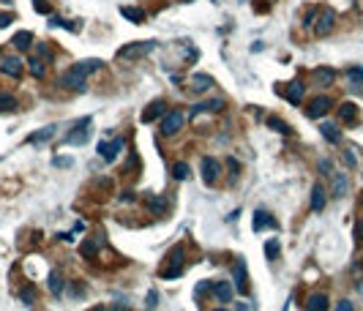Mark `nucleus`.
Wrapping results in <instances>:
<instances>
[{
  "label": "nucleus",
  "instance_id": "nucleus-1",
  "mask_svg": "<svg viewBox=\"0 0 363 311\" xmlns=\"http://www.w3.org/2000/svg\"><path fill=\"white\" fill-rule=\"evenodd\" d=\"M183 273V246H175L167 254V265L161 268V276L164 278H178Z\"/></svg>",
  "mask_w": 363,
  "mask_h": 311
},
{
  "label": "nucleus",
  "instance_id": "nucleus-2",
  "mask_svg": "<svg viewBox=\"0 0 363 311\" xmlns=\"http://www.w3.org/2000/svg\"><path fill=\"white\" fill-rule=\"evenodd\" d=\"M63 85L71 88V90H76V93H82V90L88 88V74H85L79 66H71V69L63 74Z\"/></svg>",
  "mask_w": 363,
  "mask_h": 311
},
{
  "label": "nucleus",
  "instance_id": "nucleus-3",
  "mask_svg": "<svg viewBox=\"0 0 363 311\" xmlns=\"http://www.w3.org/2000/svg\"><path fill=\"white\" fill-rule=\"evenodd\" d=\"M88 137H90V118H85V120H79V123H74V129L63 137V142L66 145H85Z\"/></svg>",
  "mask_w": 363,
  "mask_h": 311
},
{
  "label": "nucleus",
  "instance_id": "nucleus-4",
  "mask_svg": "<svg viewBox=\"0 0 363 311\" xmlns=\"http://www.w3.org/2000/svg\"><path fill=\"white\" fill-rule=\"evenodd\" d=\"M183 123H186V115H183V112H178V109L164 112V120H161V134H164V137L178 134V131L183 129Z\"/></svg>",
  "mask_w": 363,
  "mask_h": 311
},
{
  "label": "nucleus",
  "instance_id": "nucleus-5",
  "mask_svg": "<svg viewBox=\"0 0 363 311\" xmlns=\"http://www.w3.org/2000/svg\"><path fill=\"white\" fill-rule=\"evenodd\" d=\"M153 49H156V41H137V44L123 47L117 55H120V58H126V60H137V58H142V55L153 52Z\"/></svg>",
  "mask_w": 363,
  "mask_h": 311
},
{
  "label": "nucleus",
  "instance_id": "nucleus-6",
  "mask_svg": "<svg viewBox=\"0 0 363 311\" xmlns=\"http://www.w3.org/2000/svg\"><path fill=\"white\" fill-rule=\"evenodd\" d=\"M120 150H123V139H120V137H115V139H101L99 142V156L104 161H115L117 156H120Z\"/></svg>",
  "mask_w": 363,
  "mask_h": 311
},
{
  "label": "nucleus",
  "instance_id": "nucleus-7",
  "mask_svg": "<svg viewBox=\"0 0 363 311\" xmlns=\"http://www.w3.org/2000/svg\"><path fill=\"white\" fill-rule=\"evenodd\" d=\"M218 172H221V164H218L213 156H205V159H202V183H205V186H213Z\"/></svg>",
  "mask_w": 363,
  "mask_h": 311
},
{
  "label": "nucleus",
  "instance_id": "nucleus-8",
  "mask_svg": "<svg viewBox=\"0 0 363 311\" xmlns=\"http://www.w3.org/2000/svg\"><path fill=\"white\" fill-rule=\"evenodd\" d=\"M235 284H238V292H249V270H246V259L238 257V262H235Z\"/></svg>",
  "mask_w": 363,
  "mask_h": 311
},
{
  "label": "nucleus",
  "instance_id": "nucleus-9",
  "mask_svg": "<svg viewBox=\"0 0 363 311\" xmlns=\"http://www.w3.org/2000/svg\"><path fill=\"white\" fill-rule=\"evenodd\" d=\"M330 106H333V101H330L328 96H317V99L311 101V106L306 109V115H309V118H322Z\"/></svg>",
  "mask_w": 363,
  "mask_h": 311
},
{
  "label": "nucleus",
  "instance_id": "nucleus-10",
  "mask_svg": "<svg viewBox=\"0 0 363 311\" xmlns=\"http://www.w3.org/2000/svg\"><path fill=\"white\" fill-rule=\"evenodd\" d=\"M333 25H336V14L333 11H322L320 19H317V25H314V33L317 35H328L330 30H333Z\"/></svg>",
  "mask_w": 363,
  "mask_h": 311
},
{
  "label": "nucleus",
  "instance_id": "nucleus-11",
  "mask_svg": "<svg viewBox=\"0 0 363 311\" xmlns=\"http://www.w3.org/2000/svg\"><path fill=\"white\" fill-rule=\"evenodd\" d=\"M22 69H25V63L19 58H3V63H0V71L6 76H14V79L22 76Z\"/></svg>",
  "mask_w": 363,
  "mask_h": 311
},
{
  "label": "nucleus",
  "instance_id": "nucleus-12",
  "mask_svg": "<svg viewBox=\"0 0 363 311\" xmlns=\"http://www.w3.org/2000/svg\"><path fill=\"white\" fill-rule=\"evenodd\" d=\"M254 232H262V229H276L279 227V221H276V218H270V213L268 210H257L254 213Z\"/></svg>",
  "mask_w": 363,
  "mask_h": 311
},
{
  "label": "nucleus",
  "instance_id": "nucleus-13",
  "mask_svg": "<svg viewBox=\"0 0 363 311\" xmlns=\"http://www.w3.org/2000/svg\"><path fill=\"white\" fill-rule=\"evenodd\" d=\"M221 109H224V99H211V101H202V104H194L191 118H197L202 112H221Z\"/></svg>",
  "mask_w": 363,
  "mask_h": 311
},
{
  "label": "nucleus",
  "instance_id": "nucleus-14",
  "mask_svg": "<svg viewBox=\"0 0 363 311\" xmlns=\"http://www.w3.org/2000/svg\"><path fill=\"white\" fill-rule=\"evenodd\" d=\"M164 112H167V104H164V101H161V99L153 101V104H147V109L142 112V123H153V120L161 118Z\"/></svg>",
  "mask_w": 363,
  "mask_h": 311
},
{
  "label": "nucleus",
  "instance_id": "nucleus-15",
  "mask_svg": "<svg viewBox=\"0 0 363 311\" xmlns=\"http://www.w3.org/2000/svg\"><path fill=\"white\" fill-rule=\"evenodd\" d=\"M167 207H170V202H167L164 197H158V194H150V197H147V210H150L153 216H164Z\"/></svg>",
  "mask_w": 363,
  "mask_h": 311
},
{
  "label": "nucleus",
  "instance_id": "nucleus-16",
  "mask_svg": "<svg viewBox=\"0 0 363 311\" xmlns=\"http://www.w3.org/2000/svg\"><path fill=\"white\" fill-rule=\"evenodd\" d=\"M303 93H306V88L300 82H290L287 88H284V99H287L290 104H300V101H303Z\"/></svg>",
  "mask_w": 363,
  "mask_h": 311
},
{
  "label": "nucleus",
  "instance_id": "nucleus-17",
  "mask_svg": "<svg viewBox=\"0 0 363 311\" xmlns=\"http://www.w3.org/2000/svg\"><path fill=\"white\" fill-rule=\"evenodd\" d=\"M213 295L218 298V303H229V300H232V284L229 281H216L213 284Z\"/></svg>",
  "mask_w": 363,
  "mask_h": 311
},
{
  "label": "nucleus",
  "instance_id": "nucleus-18",
  "mask_svg": "<svg viewBox=\"0 0 363 311\" xmlns=\"http://www.w3.org/2000/svg\"><path fill=\"white\" fill-rule=\"evenodd\" d=\"M306 309H309V311H328V295L314 292L309 300H306Z\"/></svg>",
  "mask_w": 363,
  "mask_h": 311
},
{
  "label": "nucleus",
  "instance_id": "nucleus-19",
  "mask_svg": "<svg viewBox=\"0 0 363 311\" xmlns=\"http://www.w3.org/2000/svg\"><path fill=\"white\" fill-rule=\"evenodd\" d=\"M322 207H325V188H322L320 183H317V186L311 188V210L320 213Z\"/></svg>",
  "mask_w": 363,
  "mask_h": 311
},
{
  "label": "nucleus",
  "instance_id": "nucleus-20",
  "mask_svg": "<svg viewBox=\"0 0 363 311\" xmlns=\"http://www.w3.org/2000/svg\"><path fill=\"white\" fill-rule=\"evenodd\" d=\"M211 85H213V76L211 74H194L191 76V88L197 90V93H205Z\"/></svg>",
  "mask_w": 363,
  "mask_h": 311
},
{
  "label": "nucleus",
  "instance_id": "nucleus-21",
  "mask_svg": "<svg viewBox=\"0 0 363 311\" xmlns=\"http://www.w3.org/2000/svg\"><path fill=\"white\" fill-rule=\"evenodd\" d=\"M311 76H314V82H317V85H322V88H328V85H333V79H336V74H333L330 69H317Z\"/></svg>",
  "mask_w": 363,
  "mask_h": 311
},
{
  "label": "nucleus",
  "instance_id": "nucleus-22",
  "mask_svg": "<svg viewBox=\"0 0 363 311\" xmlns=\"http://www.w3.org/2000/svg\"><path fill=\"white\" fill-rule=\"evenodd\" d=\"M11 44L19 49V52H25V49H30V44H33V33H28V30H22V33H17L11 38Z\"/></svg>",
  "mask_w": 363,
  "mask_h": 311
},
{
  "label": "nucleus",
  "instance_id": "nucleus-23",
  "mask_svg": "<svg viewBox=\"0 0 363 311\" xmlns=\"http://www.w3.org/2000/svg\"><path fill=\"white\" fill-rule=\"evenodd\" d=\"M339 118L344 120V123H352V120L358 118V106L352 104V101H344V104L339 106Z\"/></svg>",
  "mask_w": 363,
  "mask_h": 311
},
{
  "label": "nucleus",
  "instance_id": "nucleus-24",
  "mask_svg": "<svg viewBox=\"0 0 363 311\" xmlns=\"http://www.w3.org/2000/svg\"><path fill=\"white\" fill-rule=\"evenodd\" d=\"M99 248H101V241L99 238H90V241H85L82 246H79V254H82V257H96V254H99Z\"/></svg>",
  "mask_w": 363,
  "mask_h": 311
},
{
  "label": "nucleus",
  "instance_id": "nucleus-25",
  "mask_svg": "<svg viewBox=\"0 0 363 311\" xmlns=\"http://www.w3.org/2000/svg\"><path fill=\"white\" fill-rule=\"evenodd\" d=\"M347 175L344 172H333V197H344L347 194Z\"/></svg>",
  "mask_w": 363,
  "mask_h": 311
},
{
  "label": "nucleus",
  "instance_id": "nucleus-26",
  "mask_svg": "<svg viewBox=\"0 0 363 311\" xmlns=\"http://www.w3.org/2000/svg\"><path fill=\"white\" fill-rule=\"evenodd\" d=\"M120 14H123L126 19H131V22H137V25H142V22H145V11H142V8L123 6V8H120Z\"/></svg>",
  "mask_w": 363,
  "mask_h": 311
},
{
  "label": "nucleus",
  "instance_id": "nucleus-27",
  "mask_svg": "<svg viewBox=\"0 0 363 311\" xmlns=\"http://www.w3.org/2000/svg\"><path fill=\"white\" fill-rule=\"evenodd\" d=\"M47 284H49V292H52L55 298H60V292H63V278H60L58 270H52V273H49Z\"/></svg>",
  "mask_w": 363,
  "mask_h": 311
},
{
  "label": "nucleus",
  "instance_id": "nucleus-28",
  "mask_svg": "<svg viewBox=\"0 0 363 311\" xmlns=\"http://www.w3.org/2000/svg\"><path fill=\"white\" fill-rule=\"evenodd\" d=\"M320 131H322V137H325V139H328V142H333V145H336V142L341 139V131L336 129L333 123H322V126H320Z\"/></svg>",
  "mask_w": 363,
  "mask_h": 311
},
{
  "label": "nucleus",
  "instance_id": "nucleus-29",
  "mask_svg": "<svg viewBox=\"0 0 363 311\" xmlns=\"http://www.w3.org/2000/svg\"><path fill=\"white\" fill-rule=\"evenodd\" d=\"M79 69L85 71V74H93V71H101L104 69V60H99V58H88V60H82V63H76Z\"/></svg>",
  "mask_w": 363,
  "mask_h": 311
},
{
  "label": "nucleus",
  "instance_id": "nucleus-30",
  "mask_svg": "<svg viewBox=\"0 0 363 311\" xmlns=\"http://www.w3.org/2000/svg\"><path fill=\"white\" fill-rule=\"evenodd\" d=\"M55 137V126H47V129H41V131H36V134H30L28 137V142H47V139H52Z\"/></svg>",
  "mask_w": 363,
  "mask_h": 311
},
{
  "label": "nucleus",
  "instance_id": "nucleus-31",
  "mask_svg": "<svg viewBox=\"0 0 363 311\" xmlns=\"http://www.w3.org/2000/svg\"><path fill=\"white\" fill-rule=\"evenodd\" d=\"M19 303H25V306H33L36 303V289L30 287V284L19 289Z\"/></svg>",
  "mask_w": 363,
  "mask_h": 311
},
{
  "label": "nucleus",
  "instance_id": "nucleus-32",
  "mask_svg": "<svg viewBox=\"0 0 363 311\" xmlns=\"http://www.w3.org/2000/svg\"><path fill=\"white\" fill-rule=\"evenodd\" d=\"M188 172H191V170H188V164H186V161H178V164L172 167V175H175V180H186V177H188Z\"/></svg>",
  "mask_w": 363,
  "mask_h": 311
},
{
  "label": "nucleus",
  "instance_id": "nucleus-33",
  "mask_svg": "<svg viewBox=\"0 0 363 311\" xmlns=\"http://www.w3.org/2000/svg\"><path fill=\"white\" fill-rule=\"evenodd\" d=\"M279 251H281V243L276 241V238L265 243V257H268V259H276V257H279Z\"/></svg>",
  "mask_w": 363,
  "mask_h": 311
},
{
  "label": "nucleus",
  "instance_id": "nucleus-34",
  "mask_svg": "<svg viewBox=\"0 0 363 311\" xmlns=\"http://www.w3.org/2000/svg\"><path fill=\"white\" fill-rule=\"evenodd\" d=\"M211 287H213V284L208 281V278H202V281H199L197 287H194V298H197V300H199V298H205V295L211 292Z\"/></svg>",
  "mask_w": 363,
  "mask_h": 311
},
{
  "label": "nucleus",
  "instance_id": "nucleus-35",
  "mask_svg": "<svg viewBox=\"0 0 363 311\" xmlns=\"http://www.w3.org/2000/svg\"><path fill=\"white\" fill-rule=\"evenodd\" d=\"M14 106H17V99H14V96H8V93L0 96V112H11Z\"/></svg>",
  "mask_w": 363,
  "mask_h": 311
},
{
  "label": "nucleus",
  "instance_id": "nucleus-36",
  "mask_svg": "<svg viewBox=\"0 0 363 311\" xmlns=\"http://www.w3.org/2000/svg\"><path fill=\"white\" fill-rule=\"evenodd\" d=\"M268 126L273 131H281V134H290V126L284 123V120H279V118H268Z\"/></svg>",
  "mask_w": 363,
  "mask_h": 311
},
{
  "label": "nucleus",
  "instance_id": "nucleus-37",
  "mask_svg": "<svg viewBox=\"0 0 363 311\" xmlns=\"http://www.w3.org/2000/svg\"><path fill=\"white\" fill-rule=\"evenodd\" d=\"M347 76H350V82L363 85V69H361V66H352V69L347 71Z\"/></svg>",
  "mask_w": 363,
  "mask_h": 311
},
{
  "label": "nucleus",
  "instance_id": "nucleus-38",
  "mask_svg": "<svg viewBox=\"0 0 363 311\" xmlns=\"http://www.w3.org/2000/svg\"><path fill=\"white\" fill-rule=\"evenodd\" d=\"M28 63H30V74H33L36 79H41L44 76V63L41 60H28Z\"/></svg>",
  "mask_w": 363,
  "mask_h": 311
},
{
  "label": "nucleus",
  "instance_id": "nucleus-39",
  "mask_svg": "<svg viewBox=\"0 0 363 311\" xmlns=\"http://www.w3.org/2000/svg\"><path fill=\"white\" fill-rule=\"evenodd\" d=\"M145 306H147L150 311L158 306V292H156V289H150V292H147V298H145Z\"/></svg>",
  "mask_w": 363,
  "mask_h": 311
},
{
  "label": "nucleus",
  "instance_id": "nucleus-40",
  "mask_svg": "<svg viewBox=\"0 0 363 311\" xmlns=\"http://www.w3.org/2000/svg\"><path fill=\"white\" fill-rule=\"evenodd\" d=\"M52 164L55 167H66V170H69V167H74V159H71V156H58Z\"/></svg>",
  "mask_w": 363,
  "mask_h": 311
},
{
  "label": "nucleus",
  "instance_id": "nucleus-41",
  "mask_svg": "<svg viewBox=\"0 0 363 311\" xmlns=\"http://www.w3.org/2000/svg\"><path fill=\"white\" fill-rule=\"evenodd\" d=\"M33 8H36V11H41V14H49V11H52L47 0H33Z\"/></svg>",
  "mask_w": 363,
  "mask_h": 311
},
{
  "label": "nucleus",
  "instance_id": "nucleus-42",
  "mask_svg": "<svg viewBox=\"0 0 363 311\" xmlns=\"http://www.w3.org/2000/svg\"><path fill=\"white\" fill-rule=\"evenodd\" d=\"M227 170L232 172V175H238V172H240V164H238V159H232V156H229V159H227Z\"/></svg>",
  "mask_w": 363,
  "mask_h": 311
},
{
  "label": "nucleus",
  "instance_id": "nucleus-43",
  "mask_svg": "<svg viewBox=\"0 0 363 311\" xmlns=\"http://www.w3.org/2000/svg\"><path fill=\"white\" fill-rule=\"evenodd\" d=\"M336 311H355V306H352L350 300H339V303H336Z\"/></svg>",
  "mask_w": 363,
  "mask_h": 311
},
{
  "label": "nucleus",
  "instance_id": "nucleus-44",
  "mask_svg": "<svg viewBox=\"0 0 363 311\" xmlns=\"http://www.w3.org/2000/svg\"><path fill=\"white\" fill-rule=\"evenodd\" d=\"M355 241H358V243H363V218L355 224Z\"/></svg>",
  "mask_w": 363,
  "mask_h": 311
},
{
  "label": "nucleus",
  "instance_id": "nucleus-45",
  "mask_svg": "<svg viewBox=\"0 0 363 311\" xmlns=\"http://www.w3.org/2000/svg\"><path fill=\"white\" fill-rule=\"evenodd\" d=\"M344 161H347V164H350V167H355V164H358L355 153H352V150H344Z\"/></svg>",
  "mask_w": 363,
  "mask_h": 311
},
{
  "label": "nucleus",
  "instance_id": "nucleus-46",
  "mask_svg": "<svg viewBox=\"0 0 363 311\" xmlns=\"http://www.w3.org/2000/svg\"><path fill=\"white\" fill-rule=\"evenodd\" d=\"M11 14H0V28H8V25H11Z\"/></svg>",
  "mask_w": 363,
  "mask_h": 311
},
{
  "label": "nucleus",
  "instance_id": "nucleus-47",
  "mask_svg": "<svg viewBox=\"0 0 363 311\" xmlns=\"http://www.w3.org/2000/svg\"><path fill=\"white\" fill-rule=\"evenodd\" d=\"M120 202H134V194H131V191H123V194H120Z\"/></svg>",
  "mask_w": 363,
  "mask_h": 311
},
{
  "label": "nucleus",
  "instance_id": "nucleus-48",
  "mask_svg": "<svg viewBox=\"0 0 363 311\" xmlns=\"http://www.w3.org/2000/svg\"><path fill=\"white\" fill-rule=\"evenodd\" d=\"M107 311H126V303H112Z\"/></svg>",
  "mask_w": 363,
  "mask_h": 311
},
{
  "label": "nucleus",
  "instance_id": "nucleus-49",
  "mask_svg": "<svg viewBox=\"0 0 363 311\" xmlns=\"http://www.w3.org/2000/svg\"><path fill=\"white\" fill-rule=\"evenodd\" d=\"M311 22H314V11H309V14H306V19H303V25H306V28H309Z\"/></svg>",
  "mask_w": 363,
  "mask_h": 311
},
{
  "label": "nucleus",
  "instance_id": "nucleus-50",
  "mask_svg": "<svg viewBox=\"0 0 363 311\" xmlns=\"http://www.w3.org/2000/svg\"><path fill=\"white\" fill-rule=\"evenodd\" d=\"M216 311H227V309H216Z\"/></svg>",
  "mask_w": 363,
  "mask_h": 311
},
{
  "label": "nucleus",
  "instance_id": "nucleus-51",
  "mask_svg": "<svg viewBox=\"0 0 363 311\" xmlns=\"http://www.w3.org/2000/svg\"><path fill=\"white\" fill-rule=\"evenodd\" d=\"M3 3H11V0H3Z\"/></svg>",
  "mask_w": 363,
  "mask_h": 311
}]
</instances>
